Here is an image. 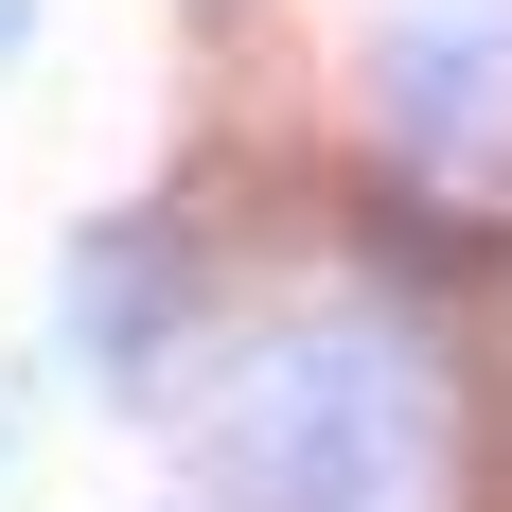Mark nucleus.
Returning a JSON list of instances; mask_svg holds the SVG:
<instances>
[{
    "instance_id": "obj_5",
    "label": "nucleus",
    "mask_w": 512,
    "mask_h": 512,
    "mask_svg": "<svg viewBox=\"0 0 512 512\" xmlns=\"http://www.w3.org/2000/svg\"><path fill=\"white\" fill-rule=\"evenodd\" d=\"M0 442H18V389H0Z\"/></svg>"
},
{
    "instance_id": "obj_3",
    "label": "nucleus",
    "mask_w": 512,
    "mask_h": 512,
    "mask_svg": "<svg viewBox=\"0 0 512 512\" xmlns=\"http://www.w3.org/2000/svg\"><path fill=\"white\" fill-rule=\"evenodd\" d=\"M371 124L407 142V177H495L512 159V0H389Z\"/></svg>"
},
{
    "instance_id": "obj_1",
    "label": "nucleus",
    "mask_w": 512,
    "mask_h": 512,
    "mask_svg": "<svg viewBox=\"0 0 512 512\" xmlns=\"http://www.w3.org/2000/svg\"><path fill=\"white\" fill-rule=\"evenodd\" d=\"M212 512H460V389L407 301L265 318L195 407Z\"/></svg>"
},
{
    "instance_id": "obj_2",
    "label": "nucleus",
    "mask_w": 512,
    "mask_h": 512,
    "mask_svg": "<svg viewBox=\"0 0 512 512\" xmlns=\"http://www.w3.org/2000/svg\"><path fill=\"white\" fill-rule=\"evenodd\" d=\"M195 336H212V248H195V212H177V195L89 212V230H71V371L124 389V407H159Z\"/></svg>"
},
{
    "instance_id": "obj_4",
    "label": "nucleus",
    "mask_w": 512,
    "mask_h": 512,
    "mask_svg": "<svg viewBox=\"0 0 512 512\" xmlns=\"http://www.w3.org/2000/svg\"><path fill=\"white\" fill-rule=\"evenodd\" d=\"M18 53H36V0H0V71H18Z\"/></svg>"
}]
</instances>
